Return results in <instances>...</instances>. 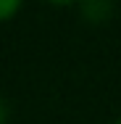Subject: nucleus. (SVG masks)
<instances>
[{"instance_id":"obj_3","label":"nucleus","mask_w":121,"mask_h":124,"mask_svg":"<svg viewBox=\"0 0 121 124\" xmlns=\"http://www.w3.org/2000/svg\"><path fill=\"white\" fill-rule=\"evenodd\" d=\"M50 3H58V5H63V3H71V0H50Z\"/></svg>"},{"instance_id":"obj_1","label":"nucleus","mask_w":121,"mask_h":124,"mask_svg":"<svg viewBox=\"0 0 121 124\" xmlns=\"http://www.w3.org/2000/svg\"><path fill=\"white\" fill-rule=\"evenodd\" d=\"M19 5H21V0H0V21L8 19V16H13L19 11Z\"/></svg>"},{"instance_id":"obj_4","label":"nucleus","mask_w":121,"mask_h":124,"mask_svg":"<svg viewBox=\"0 0 121 124\" xmlns=\"http://www.w3.org/2000/svg\"><path fill=\"white\" fill-rule=\"evenodd\" d=\"M116 124H121V119H119V122H116Z\"/></svg>"},{"instance_id":"obj_2","label":"nucleus","mask_w":121,"mask_h":124,"mask_svg":"<svg viewBox=\"0 0 121 124\" xmlns=\"http://www.w3.org/2000/svg\"><path fill=\"white\" fill-rule=\"evenodd\" d=\"M0 124H5V106H3V100H0Z\"/></svg>"}]
</instances>
